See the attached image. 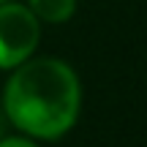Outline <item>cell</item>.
Here are the masks:
<instances>
[{"label": "cell", "instance_id": "1", "mask_svg": "<svg viewBox=\"0 0 147 147\" xmlns=\"http://www.w3.org/2000/svg\"><path fill=\"white\" fill-rule=\"evenodd\" d=\"M3 112L19 131L30 136H63L79 115L76 74L55 57L19 63L5 84Z\"/></svg>", "mask_w": 147, "mask_h": 147}, {"label": "cell", "instance_id": "2", "mask_svg": "<svg viewBox=\"0 0 147 147\" xmlns=\"http://www.w3.org/2000/svg\"><path fill=\"white\" fill-rule=\"evenodd\" d=\"M41 38L38 16L27 5L0 3V68H16L33 55Z\"/></svg>", "mask_w": 147, "mask_h": 147}, {"label": "cell", "instance_id": "3", "mask_svg": "<svg viewBox=\"0 0 147 147\" xmlns=\"http://www.w3.org/2000/svg\"><path fill=\"white\" fill-rule=\"evenodd\" d=\"M27 8L44 22H65L76 8V0H27Z\"/></svg>", "mask_w": 147, "mask_h": 147}, {"label": "cell", "instance_id": "4", "mask_svg": "<svg viewBox=\"0 0 147 147\" xmlns=\"http://www.w3.org/2000/svg\"><path fill=\"white\" fill-rule=\"evenodd\" d=\"M0 147H38L30 139H0Z\"/></svg>", "mask_w": 147, "mask_h": 147}, {"label": "cell", "instance_id": "5", "mask_svg": "<svg viewBox=\"0 0 147 147\" xmlns=\"http://www.w3.org/2000/svg\"><path fill=\"white\" fill-rule=\"evenodd\" d=\"M5 120H8V117H5L3 106H0V139H3V134H5Z\"/></svg>", "mask_w": 147, "mask_h": 147}, {"label": "cell", "instance_id": "6", "mask_svg": "<svg viewBox=\"0 0 147 147\" xmlns=\"http://www.w3.org/2000/svg\"><path fill=\"white\" fill-rule=\"evenodd\" d=\"M0 3H5V0H0Z\"/></svg>", "mask_w": 147, "mask_h": 147}]
</instances>
